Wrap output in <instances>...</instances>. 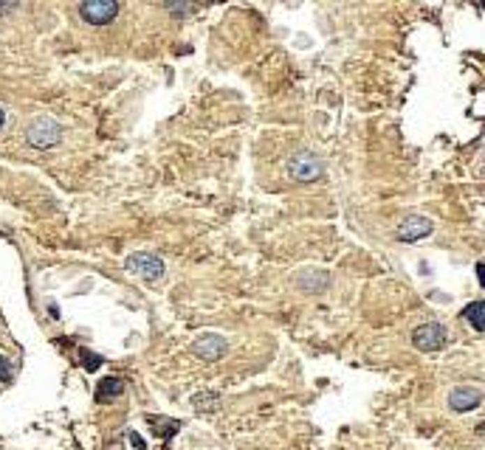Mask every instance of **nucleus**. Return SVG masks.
Returning a JSON list of instances; mask_svg holds the SVG:
<instances>
[{
	"label": "nucleus",
	"instance_id": "nucleus-1",
	"mask_svg": "<svg viewBox=\"0 0 485 450\" xmlns=\"http://www.w3.org/2000/svg\"><path fill=\"white\" fill-rule=\"evenodd\" d=\"M124 267H127V273H133V276H138V279H144L147 284L161 281V279H164V273H167L164 259H161V256H156V254H150V251L130 254V256H127V262H124Z\"/></svg>",
	"mask_w": 485,
	"mask_h": 450
},
{
	"label": "nucleus",
	"instance_id": "nucleus-2",
	"mask_svg": "<svg viewBox=\"0 0 485 450\" xmlns=\"http://www.w3.org/2000/svg\"><path fill=\"white\" fill-rule=\"evenodd\" d=\"M26 141L34 149H51L62 141V127L51 116H40L26 127Z\"/></svg>",
	"mask_w": 485,
	"mask_h": 450
},
{
	"label": "nucleus",
	"instance_id": "nucleus-3",
	"mask_svg": "<svg viewBox=\"0 0 485 450\" xmlns=\"http://www.w3.org/2000/svg\"><path fill=\"white\" fill-rule=\"evenodd\" d=\"M121 6L116 0H88V3L80 6V17L88 23V26H107L119 17Z\"/></svg>",
	"mask_w": 485,
	"mask_h": 450
},
{
	"label": "nucleus",
	"instance_id": "nucleus-4",
	"mask_svg": "<svg viewBox=\"0 0 485 450\" xmlns=\"http://www.w3.org/2000/svg\"><path fill=\"white\" fill-rule=\"evenodd\" d=\"M446 338H449V335H446V327L429 321V324L415 327V332H412V346L421 349V352H440V349L446 346Z\"/></svg>",
	"mask_w": 485,
	"mask_h": 450
},
{
	"label": "nucleus",
	"instance_id": "nucleus-5",
	"mask_svg": "<svg viewBox=\"0 0 485 450\" xmlns=\"http://www.w3.org/2000/svg\"><path fill=\"white\" fill-rule=\"evenodd\" d=\"M322 172H324V166L313 153H297L288 161V175L299 183H313V180L322 178Z\"/></svg>",
	"mask_w": 485,
	"mask_h": 450
},
{
	"label": "nucleus",
	"instance_id": "nucleus-6",
	"mask_svg": "<svg viewBox=\"0 0 485 450\" xmlns=\"http://www.w3.org/2000/svg\"><path fill=\"white\" fill-rule=\"evenodd\" d=\"M435 231V225L429 217H421V214H409L401 225H398V240L401 242H418L424 237H429Z\"/></svg>",
	"mask_w": 485,
	"mask_h": 450
},
{
	"label": "nucleus",
	"instance_id": "nucleus-7",
	"mask_svg": "<svg viewBox=\"0 0 485 450\" xmlns=\"http://www.w3.org/2000/svg\"><path fill=\"white\" fill-rule=\"evenodd\" d=\"M226 349H229V343H226V338L223 335H215V332H206V335H200L195 343H192V352L200 357V360H221L223 355H226Z\"/></svg>",
	"mask_w": 485,
	"mask_h": 450
},
{
	"label": "nucleus",
	"instance_id": "nucleus-8",
	"mask_svg": "<svg viewBox=\"0 0 485 450\" xmlns=\"http://www.w3.org/2000/svg\"><path fill=\"white\" fill-rule=\"evenodd\" d=\"M479 403H482V391L474 389V386H457V389L449 391V408L457 411V414L474 411Z\"/></svg>",
	"mask_w": 485,
	"mask_h": 450
},
{
	"label": "nucleus",
	"instance_id": "nucleus-9",
	"mask_svg": "<svg viewBox=\"0 0 485 450\" xmlns=\"http://www.w3.org/2000/svg\"><path fill=\"white\" fill-rule=\"evenodd\" d=\"M147 422L153 425V433H156V436H161L164 442H170V439H172V436L181 430V425H184L181 419H170V417H158V414H150V417H147Z\"/></svg>",
	"mask_w": 485,
	"mask_h": 450
},
{
	"label": "nucleus",
	"instance_id": "nucleus-10",
	"mask_svg": "<svg viewBox=\"0 0 485 450\" xmlns=\"http://www.w3.org/2000/svg\"><path fill=\"white\" fill-rule=\"evenodd\" d=\"M463 321L474 329V332H485V302H471L463 310Z\"/></svg>",
	"mask_w": 485,
	"mask_h": 450
},
{
	"label": "nucleus",
	"instance_id": "nucleus-11",
	"mask_svg": "<svg viewBox=\"0 0 485 450\" xmlns=\"http://www.w3.org/2000/svg\"><path fill=\"white\" fill-rule=\"evenodd\" d=\"M124 394V380L121 378H105L99 386H96V400L105 403V400H116Z\"/></svg>",
	"mask_w": 485,
	"mask_h": 450
},
{
	"label": "nucleus",
	"instance_id": "nucleus-12",
	"mask_svg": "<svg viewBox=\"0 0 485 450\" xmlns=\"http://www.w3.org/2000/svg\"><path fill=\"white\" fill-rule=\"evenodd\" d=\"M192 403H195V408H197V411L209 414V411H215V408L221 405V397H218V394H197Z\"/></svg>",
	"mask_w": 485,
	"mask_h": 450
},
{
	"label": "nucleus",
	"instance_id": "nucleus-13",
	"mask_svg": "<svg viewBox=\"0 0 485 450\" xmlns=\"http://www.w3.org/2000/svg\"><path fill=\"white\" fill-rule=\"evenodd\" d=\"M80 357H82V366H85L88 371H96V368L102 366V357L94 355V352H88V349H80Z\"/></svg>",
	"mask_w": 485,
	"mask_h": 450
},
{
	"label": "nucleus",
	"instance_id": "nucleus-14",
	"mask_svg": "<svg viewBox=\"0 0 485 450\" xmlns=\"http://www.w3.org/2000/svg\"><path fill=\"white\" fill-rule=\"evenodd\" d=\"M12 374H15L12 363L6 357H0V383H12Z\"/></svg>",
	"mask_w": 485,
	"mask_h": 450
},
{
	"label": "nucleus",
	"instance_id": "nucleus-15",
	"mask_svg": "<svg viewBox=\"0 0 485 450\" xmlns=\"http://www.w3.org/2000/svg\"><path fill=\"white\" fill-rule=\"evenodd\" d=\"M167 9H170L172 15H186V12H192V6H181V3H167Z\"/></svg>",
	"mask_w": 485,
	"mask_h": 450
},
{
	"label": "nucleus",
	"instance_id": "nucleus-16",
	"mask_svg": "<svg viewBox=\"0 0 485 450\" xmlns=\"http://www.w3.org/2000/svg\"><path fill=\"white\" fill-rule=\"evenodd\" d=\"M477 276H479V284L485 287V265H477Z\"/></svg>",
	"mask_w": 485,
	"mask_h": 450
},
{
	"label": "nucleus",
	"instance_id": "nucleus-17",
	"mask_svg": "<svg viewBox=\"0 0 485 450\" xmlns=\"http://www.w3.org/2000/svg\"><path fill=\"white\" fill-rule=\"evenodd\" d=\"M477 433H479V436H485V422H479V425H477Z\"/></svg>",
	"mask_w": 485,
	"mask_h": 450
},
{
	"label": "nucleus",
	"instance_id": "nucleus-18",
	"mask_svg": "<svg viewBox=\"0 0 485 450\" xmlns=\"http://www.w3.org/2000/svg\"><path fill=\"white\" fill-rule=\"evenodd\" d=\"M3 121H6V110L0 107V127H3Z\"/></svg>",
	"mask_w": 485,
	"mask_h": 450
}]
</instances>
